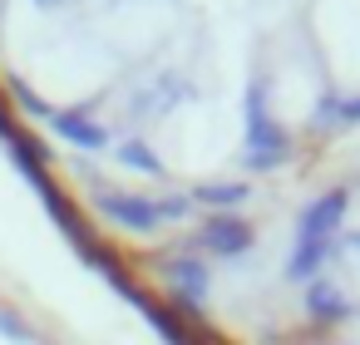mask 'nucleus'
Returning a JSON list of instances; mask_svg holds the SVG:
<instances>
[{
  "label": "nucleus",
  "mask_w": 360,
  "mask_h": 345,
  "mask_svg": "<svg viewBox=\"0 0 360 345\" xmlns=\"http://www.w3.org/2000/svg\"><path fill=\"white\" fill-rule=\"evenodd\" d=\"M296 158V143H291V134L271 119V109H266V84L257 79L252 89H247V153H242V163H247V173H271V168H281V163H291Z\"/></svg>",
  "instance_id": "obj_1"
},
{
  "label": "nucleus",
  "mask_w": 360,
  "mask_h": 345,
  "mask_svg": "<svg viewBox=\"0 0 360 345\" xmlns=\"http://www.w3.org/2000/svg\"><path fill=\"white\" fill-rule=\"evenodd\" d=\"M198 242H202L212 256L237 261V256H247V252L257 247V227H252L247 217H237V212H207L202 227H198Z\"/></svg>",
  "instance_id": "obj_3"
},
{
  "label": "nucleus",
  "mask_w": 360,
  "mask_h": 345,
  "mask_svg": "<svg viewBox=\"0 0 360 345\" xmlns=\"http://www.w3.org/2000/svg\"><path fill=\"white\" fill-rule=\"evenodd\" d=\"M124 158H129V163H139V168H148V173H158V158H153L148 148H139V143H129V148H124Z\"/></svg>",
  "instance_id": "obj_10"
},
{
  "label": "nucleus",
  "mask_w": 360,
  "mask_h": 345,
  "mask_svg": "<svg viewBox=\"0 0 360 345\" xmlns=\"http://www.w3.org/2000/svg\"><path fill=\"white\" fill-rule=\"evenodd\" d=\"M193 197L202 207H212V212H227V207H242L252 197V183H198Z\"/></svg>",
  "instance_id": "obj_8"
},
{
  "label": "nucleus",
  "mask_w": 360,
  "mask_h": 345,
  "mask_svg": "<svg viewBox=\"0 0 360 345\" xmlns=\"http://www.w3.org/2000/svg\"><path fill=\"white\" fill-rule=\"evenodd\" d=\"M104 207L124 222V227H134V232H153L163 217H158V202H148V197H104Z\"/></svg>",
  "instance_id": "obj_7"
},
{
  "label": "nucleus",
  "mask_w": 360,
  "mask_h": 345,
  "mask_svg": "<svg viewBox=\"0 0 360 345\" xmlns=\"http://www.w3.org/2000/svg\"><path fill=\"white\" fill-rule=\"evenodd\" d=\"M345 212H350V188H345V183L326 188L321 197H311V202L296 212V242H330V237H340Z\"/></svg>",
  "instance_id": "obj_2"
},
{
  "label": "nucleus",
  "mask_w": 360,
  "mask_h": 345,
  "mask_svg": "<svg viewBox=\"0 0 360 345\" xmlns=\"http://www.w3.org/2000/svg\"><path fill=\"white\" fill-rule=\"evenodd\" d=\"M330 345H340V340H330Z\"/></svg>",
  "instance_id": "obj_12"
},
{
  "label": "nucleus",
  "mask_w": 360,
  "mask_h": 345,
  "mask_svg": "<svg viewBox=\"0 0 360 345\" xmlns=\"http://www.w3.org/2000/svg\"><path fill=\"white\" fill-rule=\"evenodd\" d=\"M335 124H360V94H340L335 99Z\"/></svg>",
  "instance_id": "obj_9"
},
{
  "label": "nucleus",
  "mask_w": 360,
  "mask_h": 345,
  "mask_svg": "<svg viewBox=\"0 0 360 345\" xmlns=\"http://www.w3.org/2000/svg\"><path fill=\"white\" fill-rule=\"evenodd\" d=\"M301 301H306V315H311L316 325H340V320H350V315H355V301H350L335 281H326V276L306 281Z\"/></svg>",
  "instance_id": "obj_4"
},
{
  "label": "nucleus",
  "mask_w": 360,
  "mask_h": 345,
  "mask_svg": "<svg viewBox=\"0 0 360 345\" xmlns=\"http://www.w3.org/2000/svg\"><path fill=\"white\" fill-rule=\"evenodd\" d=\"M340 247H355V252H360V232H350V237H340Z\"/></svg>",
  "instance_id": "obj_11"
},
{
  "label": "nucleus",
  "mask_w": 360,
  "mask_h": 345,
  "mask_svg": "<svg viewBox=\"0 0 360 345\" xmlns=\"http://www.w3.org/2000/svg\"><path fill=\"white\" fill-rule=\"evenodd\" d=\"M335 256H340V237H330V242H291L281 271H286V281H316Z\"/></svg>",
  "instance_id": "obj_5"
},
{
  "label": "nucleus",
  "mask_w": 360,
  "mask_h": 345,
  "mask_svg": "<svg viewBox=\"0 0 360 345\" xmlns=\"http://www.w3.org/2000/svg\"><path fill=\"white\" fill-rule=\"evenodd\" d=\"M168 276H173V291H178L183 311L198 315V301L212 291V271H207V261H198V256H178V261L168 266Z\"/></svg>",
  "instance_id": "obj_6"
}]
</instances>
